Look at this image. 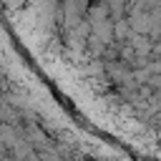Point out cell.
<instances>
[{"mask_svg": "<svg viewBox=\"0 0 161 161\" xmlns=\"http://www.w3.org/2000/svg\"><path fill=\"white\" fill-rule=\"evenodd\" d=\"M55 70L75 73L116 141L161 161V0H5Z\"/></svg>", "mask_w": 161, "mask_h": 161, "instance_id": "1", "label": "cell"}]
</instances>
